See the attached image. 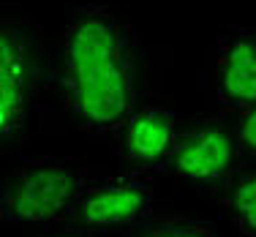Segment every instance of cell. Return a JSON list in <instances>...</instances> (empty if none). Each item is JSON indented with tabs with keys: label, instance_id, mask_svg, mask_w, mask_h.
Listing matches in <instances>:
<instances>
[{
	"label": "cell",
	"instance_id": "1",
	"mask_svg": "<svg viewBox=\"0 0 256 237\" xmlns=\"http://www.w3.org/2000/svg\"><path fill=\"white\" fill-rule=\"evenodd\" d=\"M58 84L71 118L90 134H118L136 109V38L101 3L66 11Z\"/></svg>",
	"mask_w": 256,
	"mask_h": 237
},
{
	"label": "cell",
	"instance_id": "2",
	"mask_svg": "<svg viewBox=\"0 0 256 237\" xmlns=\"http://www.w3.org/2000/svg\"><path fill=\"white\" fill-rule=\"evenodd\" d=\"M84 180L88 169L74 158H28L0 194V221L6 226L68 221Z\"/></svg>",
	"mask_w": 256,
	"mask_h": 237
},
{
	"label": "cell",
	"instance_id": "3",
	"mask_svg": "<svg viewBox=\"0 0 256 237\" xmlns=\"http://www.w3.org/2000/svg\"><path fill=\"white\" fill-rule=\"evenodd\" d=\"M156 202V172L131 169L120 174H96V178L88 174L68 224L90 234L131 232L153 216Z\"/></svg>",
	"mask_w": 256,
	"mask_h": 237
},
{
	"label": "cell",
	"instance_id": "4",
	"mask_svg": "<svg viewBox=\"0 0 256 237\" xmlns=\"http://www.w3.org/2000/svg\"><path fill=\"white\" fill-rule=\"evenodd\" d=\"M36 104V46L20 22L0 28V134L20 136Z\"/></svg>",
	"mask_w": 256,
	"mask_h": 237
},
{
	"label": "cell",
	"instance_id": "5",
	"mask_svg": "<svg viewBox=\"0 0 256 237\" xmlns=\"http://www.w3.org/2000/svg\"><path fill=\"white\" fill-rule=\"evenodd\" d=\"M212 101L224 112L256 104V30L226 28L212 50Z\"/></svg>",
	"mask_w": 256,
	"mask_h": 237
},
{
	"label": "cell",
	"instance_id": "6",
	"mask_svg": "<svg viewBox=\"0 0 256 237\" xmlns=\"http://www.w3.org/2000/svg\"><path fill=\"white\" fill-rule=\"evenodd\" d=\"M237 153H240V142L234 134L216 123H202L180 131L166 172L196 186H218L232 174Z\"/></svg>",
	"mask_w": 256,
	"mask_h": 237
},
{
	"label": "cell",
	"instance_id": "7",
	"mask_svg": "<svg viewBox=\"0 0 256 237\" xmlns=\"http://www.w3.org/2000/svg\"><path fill=\"white\" fill-rule=\"evenodd\" d=\"M182 118L164 106L134 109L131 118L118 128L120 153L134 169L148 172H166V164L178 144Z\"/></svg>",
	"mask_w": 256,
	"mask_h": 237
},
{
	"label": "cell",
	"instance_id": "8",
	"mask_svg": "<svg viewBox=\"0 0 256 237\" xmlns=\"http://www.w3.org/2000/svg\"><path fill=\"white\" fill-rule=\"evenodd\" d=\"M229 218L242 237H256V172L237 174L226 196Z\"/></svg>",
	"mask_w": 256,
	"mask_h": 237
},
{
	"label": "cell",
	"instance_id": "9",
	"mask_svg": "<svg viewBox=\"0 0 256 237\" xmlns=\"http://www.w3.org/2000/svg\"><path fill=\"white\" fill-rule=\"evenodd\" d=\"M142 237H218L216 229L204 221H194V218H169V221L158 224Z\"/></svg>",
	"mask_w": 256,
	"mask_h": 237
},
{
	"label": "cell",
	"instance_id": "10",
	"mask_svg": "<svg viewBox=\"0 0 256 237\" xmlns=\"http://www.w3.org/2000/svg\"><path fill=\"white\" fill-rule=\"evenodd\" d=\"M234 136H237L242 150L256 156V104H251L248 109L240 112V118L234 123Z\"/></svg>",
	"mask_w": 256,
	"mask_h": 237
},
{
	"label": "cell",
	"instance_id": "11",
	"mask_svg": "<svg viewBox=\"0 0 256 237\" xmlns=\"http://www.w3.org/2000/svg\"><path fill=\"white\" fill-rule=\"evenodd\" d=\"M68 237H88V234H68Z\"/></svg>",
	"mask_w": 256,
	"mask_h": 237
}]
</instances>
